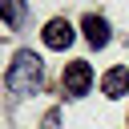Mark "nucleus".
<instances>
[{"instance_id": "obj_4", "label": "nucleus", "mask_w": 129, "mask_h": 129, "mask_svg": "<svg viewBox=\"0 0 129 129\" xmlns=\"http://www.w3.org/2000/svg\"><path fill=\"white\" fill-rule=\"evenodd\" d=\"M101 93H105V97H129V69H125V64H113V69L101 77Z\"/></svg>"}, {"instance_id": "obj_3", "label": "nucleus", "mask_w": 129, "mask_h": 129, "mask_svg": "<svg viewBox=\"0 0 129 129\" xmlns=\"http://www.w3.org/2000/svg\"><path fill=\"white\" fill-rule=\"evenodd\" d=\"M40 36H44V44H48V48L64 52V48L73 44V36H77V32H73V24H69L64 16H52V20L44 24V32H40Z\"/></svg>"}, {"instance_id": "obj_2", "label": "nucleus", "mask_w": 129, "mask_h": 129, "mask_svg": "<svg viewBox=\"0 0 129 129\" xmlns=\"http://www.w3.org/2000/svg\"><path fill=\"white\" fill-rule=\"evenodd\" d=\"M60 85H64L69 97H85V93L93 89V64H89V60H73V64H64Z\"/></svg>"}, {"instance_id": "obj_5", "label": "nucleus", "mask_w": 129, "mask_h": 129, "mask_svg": "<svg viewBox=\"0 0 129 129\" xmlns=\"http://www.w3.org/2000/svg\"><path fill=\"white\" fill-rule=\"evenodd\" d=\"M81 28H85V40H89L93 48H105V44H109V20H105V16H97V12H89Z\"/></svg>"}, {"instance_id": "obj_6", "label": "nucleus", "mask_w": 129, "mask_h": 129, "mask_svg": "<svg viewBox=\"0 0 129 129\" xmlns=\"http://www.w3.org/2000/svg\"><path fill=\"white\" fill-rule=\"evenodd\" d=\"M0 20L16 28V24L24 20V0H0Z\"/></svg>"}, {"instance_id": "obj_1", "label": "nucleus", "mask_w": 129, "mask_h": 129, "mask_svg": "<svg viewBox=\"0 0 129 129\" xmlns=\"http://www.w3.org/2000/svg\"><path fill=\"white\" fill-rule=\"evenodd\" d=\"M40 77H44V64H40V56L32 52V48H20L16 56H12V64H8V89L12 93H32L36 85H40Z\"/></svg>"}]
</instances>
